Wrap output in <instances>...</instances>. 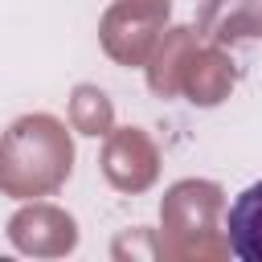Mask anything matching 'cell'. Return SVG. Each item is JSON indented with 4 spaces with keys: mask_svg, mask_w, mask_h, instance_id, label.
I'll list each match as a JSON object with an SVG mask.
<instances>
[{
    "mask_svg": "<svg viewBox=\"0 0 262 262\" xmlns=\"http://www.w3.org/2000/svg\"><path fill=\"white\" fill-rule=\"evenodd\" d=\"M225 242L229 254L242 262H262V180L242 188L225 213Z\"/></svg>",
    "mask_w": 262,
    "mask_h": 262,
    "instance_id": "obj_1",
    "label": "cell"
}]
</instances>
